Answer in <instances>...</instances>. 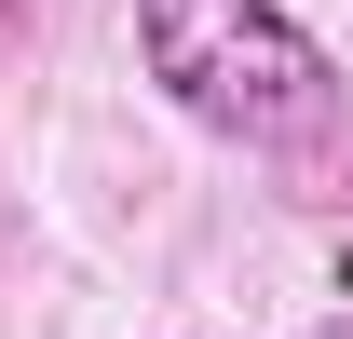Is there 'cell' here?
<instances>
[{
    "label": "cell",
    "instance_id": "cell-1",
    "mask_svg": "<svg viewBox=\"0 0 353 339\" xmlns=\"http://www.w3.org/2000/svg\"><path fill=\"white\" fill-rule=\"evenodd\" d=\"M136 68L231 150H326L340 68L285 0H136Z\"/></svg>",
    "mask_w": 353,
    "mask_h": 339
},
{
    "label": "cell",
    "instance_id": "cell-2",
    "mask_svg": "<svg viewBox=\"0 0 353 339\" xmlns=\"http://www.w3.org/2000/svg\"><path fill=\"white\" fill-rule=\"evenodd\" d=\"M326 339H353V312H340V326H326Z\"/></svg>",
    "mask_w": 353,
    "mask_h": 339
}]
</instances>
